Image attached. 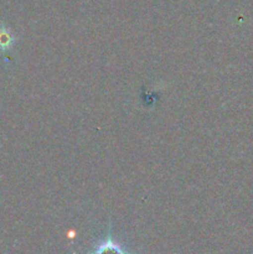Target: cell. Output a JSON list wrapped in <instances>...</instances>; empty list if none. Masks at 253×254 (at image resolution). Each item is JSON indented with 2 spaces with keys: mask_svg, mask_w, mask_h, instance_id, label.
<instances>
[{
  "mask_svg": "<svg viewBox=\"0 0 253 254\" xmlns=\"http://www.w3.org/2000/svg\"><path fill=\"white\" fill-rule=\"evenodd\" d=\"M16 41L17 37L12 34L11 29L5 26L4 24L0 25V51L5 55L12 49Z\"/></svg>",
  "mask_w": 253,
  "mask_h": 254,
  "instance_id": "7a4b0ae2",
  "label": "cell"
},
{
  "mask_svg": "<svg viewBox=\"0 0 253 254\" xmlns=\"http://www.w3.org/2000/svg\"><path fill=\"white\" fill-rule=\"evenodd\" d=\"M107 251H113V252L121 253V254H129L130 251L123 245V243L119 242L118 240L113 237L112 235V225L108 223V230H107L106 236H104L103 240L98 241L96 245H93L92 250L89 251V253L92 254H97V253H103L107 252Z\"/></svg>",
  "mask_w": 253,
  "mask_h": 254,
  "instance_id": "6da1fadb",
  "label": "cell"
}]
</instances>
